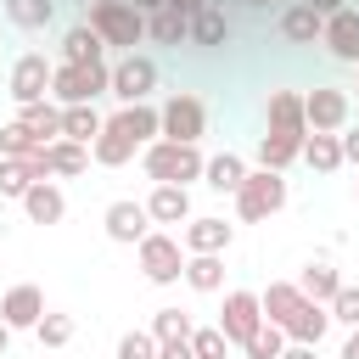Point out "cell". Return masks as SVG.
<instances>
[{
    "instance_id": "53",
    "label": "cell",
    "mask_w": 359,
    "mask_h": 359,
    "mask_svg": "<svg viewBox=\"0 0 359 359\" xmlns=\"http://www.w3.org/2000/svg\"><path fill=\"white\" fill-rule=\"evenodd\" d=\"M84 6H101V0H84Z\"/></svg>"
},
{
    "instance_id": "3",
    "label": "cell",
    "mask_w": 359,
    "mask_h": 359,
    "mask_svg": "<svg viewBox=\"0 0 359 359\" xmlns=\"http://www.w3.org/2000/svg\"><path fill=\"white\" fill-rule=\"evenodd\" d=\"M286 208V174H275V168H247V180H241V191H236V219L241 224H264V219H275Z\"/></svg>"
},
{
    "instance_id": "33",
    "label": "cell",
    "mask_w": 359,
    "mask_h": 359,
    "mask_svg": "<svg viewBox=\"0 0 359 359\" xmlns=\"http://www.w3.org/2000/svg\"><path fill=\"white\" fill-rule=\"evenodd\" d=\"M50 17H56V0H6V22H11V28H28V34H34V28H45Z\"/></svg>"
},
{
    "instance_id": "24",
    "label": "cell",
    "mask_w": 359,
    "mask_h": 359,
    "mask_svg": "<svg viewBox=\"0 0 359 359\" xmlns=\"http://www.w3.org/2000/svg\"><path fill=\"white\" fill-rule=\"evenodd\" d=\"M297 303H303V292H297L292 280H269V286L258 292V309H264L269 325H286V320L297 314Z\"/></svg>"
},
{
    "instance_id": "23",
    "label": "cell",
    "mask_w": 359,
    "mask_h": 359,
    "mask_svg": "<svg viewBox=\"0 0 359 359\" xmlns=\"http://www.w3.org/2000/svg\"><path fill=\"white\" fill-rule=\"evenodd\" d=\"M292 286H297V292H303V297H309V303H331V297H337V286H342V280H337V269H331V264H325V258H309V264H303V275H297V280H292Z\"/></svg>"
},
{
    "instance_id": "40",
    "label": "cell",
    "mask_w": 359,
    "mask_h": 359,
    "mask_svg": "<svg viewBox=\"0 0 359 359\" xmlns=\"http://www.w3.org/2000/svg\"><path fill=\"white\" fill-rule=\"evenodd\" d=\"M191 353H196V359H224L230 342H224L219 325H202V331H191Z\"/></svg>"
},
{
    "instance_id": "42",
    "label": "cell",
    "mask_w": 359,
    "mask_h": 359,
    "mask_svg": "<svg viewBox=\"0 0 359 359\" xmlns=\"http://www.w3.org/2000/svg\"><path fill=\"white\" fill-rule=\"evenodd\" d=\"M118 359H157V337H151V331H123Z\"/></svg>"
},
{
    "instance_id": "34",
    "label": "cell",
    "mask_w": 359,
    "mask_h": 359,
    "mask_svg": "<svg viewBox=\"0 0 359 359\" xmlns=\"http://www.w3.org/2000/svg\"><path fill=\"white\" fill-rule=\"evenodd\" d=\"M146 34H151L157 45H180V39H191V22H185L180 11H168V6H163V11H151V17H146Z\"/></svg>"
},
{
    "instance_id": "50",
    "label": "cell",
    "mask_w": 359,
    "mask_h": 359,
    "mask_svg": "<svg viewBox=\"0 0 359 359\" xmlns=\"http://www.w3.org/2000/svg\"><path fill=\"white\" fill-rule=\"evenodd\" d=\"M6 348H11V325L0 320V353H6Z\"/></svg>"
},
{
    "instance_id": "25",
    "label": "cell",
    "mask_w": 359,
    "mask_h": 359,
    "mask_svg": "<svg viewBox=\"0 0 359 359\" xmlns=\"http://www.w3.org/2000/svg\"><path fill=\"white\" fill-rule=\"evenodd\" d=\"M320 28H325V17H320V11H309L303 0L280 11V39H292V45H314V39H320Z\"/></svg>"
},
{
    "instance_id": "4",
    "label": "cell",
    "mask_w": 359,
    "mask_h": 359,
    "mask_svg": "<svg viewBox=\"0 0 359 359\" xmlns=\"http://www.w3.org/2000/svg\"><path fill=\"white\" fill-rule=\"evenodd\" d=\"M84 11H90V28L101 34V45H118L123 56L146 39V17L129 0H101V6H84Z\"/></svg>"
},
{
    "instance_id": "16",
    "label": "cell",
    "mask_w": 359,
    "mask_h": 359,
    "mask_svg": "<svg viewBox=\"0 0 359 359\" xmlns=\"http://www.w3.org/2000/svg\"><path fill=\"white\" fill-rule=\"evenodd\" d=\"M269 135H292V140H303L309 135V123H303V95L297 90H269Z\"/></svg>"
},
{
    "instance_id": "39",
    "label": "cell",
    "mask_w": 359,
    "mask_h": 359,
    "mask_svg": "<svg viewBox=\"0 0 359 359\" xmlns=\"http://www.w3.org/2000/svg\"><path fill=\"white\" fill-rule=\"evenodd\" d=\"M28 185H34V180H28V168H22V163H11V157H0V196H6V202H22V196H28Z\"/></svg>"
},
{
    "instance_id": "14",
    "label": "cell",
    "mask_w": 359,
    "mask_h": 359,
    "mask_svg": "<svg viewBox=\"0 0 359 359\" xmlns=\"http://www.w3.org/2000/svg\"><path fill=\"white\" fill-rule=\"evenodd\" d=\"M236 241V224H224V219H213V213H202V219H185V230H180V247H185V258L191 252H224Z\"/></svg>"
},
{
    "instance_id": "7",
    "label": "cell",
    "mask_w": 359,
    "mask_h": 359,
    "mask_svg": "<svg viewBox=\"0 0 359 359\" xmlns=\"http://www.w3.org/2000/svg\"><path fill=\"white\" fill-rule=\"evenodd\" d=\"M348 118H353L348 90H337V84H314V90L303 95V123H309V135H342Z\"/></svg>"
},
{
    "instance_id": "46",
    "label": "cell",
    "mask_w": 359,
    "mask_h": 359,
    "mask_svg": "<svg viewBox=\"0 0 359 359\" xmlns=\"http://www.w3.org/2000/svg\"><path fill=\"white\" fill-rule=\"evenodd\" d=\"M303 6H309V11H320V17H331V11H342L348 0H303Z\"/></svg>"
},
{
    "instance_id": "18",
    "label": "cell",
    "mask_w": 359,
    "mask_h": 359,
    "mask_svg": "<svg viewBox=\"0 0 359 359\" xmlns=\"http://www.w3.org/2000/svg\"><path fill=\"white\" fill-rule=\"evenodd\" d=\"M146 219H151V224H185V219H191V191H185V185H151Z\"/></svg>"
},
{
    "instance_id": "48",
    "label": "cell",
    "mask_w": 359,
    "mask_h": 359,
    "mask_svg": "<svg viewBox=\"0 0 359 359\" xmlns=\"http://www.w3.org/2000/svg\"><path fill=\"white\" fill-rule=\"evenodd\" d=\"M280 359H320V353H314V348H297V342H286V353H280Z\"/></svg>"
},
{
    "instance_id": "45",
    "label": "cell",
    "mask_w": 359,
    "mask_h": 359,
    "mask_svg": "<svg viewBox=\"0 0 359 359\" xmlns=\"http://www.w3.org/2000/svg\"><path fill=\"white\" fill-rule=\"evenodd\" d=\"M202 6H213V0H168V11H180V17H185V22H191V17H196V11H202Z\"/></svg>"
},
{
    "instance_id": "43",
    "label": "cell",
    "mask_w": 359,
    "mask_h": 359,
    "mask_svg": "<svg viewBox=\"0 0 359 359\" xmlns=\"http://www.w3.org/2000/svg\"><path fill=\"white\" fill-rule=\"evenodd\" d=\"M157 359H196L191 353V337L185 342H157Z\"/></svg>"
},
{
    "instance_id": "28",
    "label": "cell",
    "mask_w": 359,
    "mask_h": 359,
    "mask_svg": "<svg viewBox=\"0 0 359 359\" xmlns=\"http://www.w3.org/2000/svg\"><path fill=\"white\" fill-rule=\"evenodd\" d=\"M180 280H185L191 292H219V286H224V258H219V252H191Z\"/></svg>"
},
{
    "instance_id": "30",
    "label": "cell",
    "mask_w": 359,
    "mask_h": 359,
    "mask_svg": "<svg viewBox=\"0 0 359 359\" xmlns=\"http://www.w3.org/2000/svg\"><path fill=\"white\" fill-rule=\"evenodd\" d=\"M101 112L95 107H62V140H79V146H90L95 135H101Z\"/></svg>"
},
{
    "instance_id": "5",
    "label": "cell",
    "mask_w": 359,
    "mask_h": 359,
    "mask_svg": "<svg viewBox=\"0 0 359 359\" xmlns=\"http://www.w3.org/2000/svg\"><path fill=\"white\" fill-rule=\"evenodd\" d=\"M208 135V107L191 95V90H174L163 107H157V140H185L196 146Z\"/></svg>"
},
{
    "instance_id": "8",
    "label": "cell",
    "mask_w": 359,
    "mask_h": 359,
    "mask_svg": "<svg viewBox=\"0 0 359 359\" xmlns=\"http://www.w3.org/2000/svg\"><path fill=\"white\" fill-rule=\"evenodd\" d=\"M123 107H135V101H146L151 90H157V62L151 56H140V50H129V56H118L112 62V84H107Z\"/></svg>"
},
{
    "instance_id": "19",
    "label": "cell",
    "mask_w": 359,
    "mask_h": 359,
    "mask_svg": "<svg viewBox=\"0 0 359 359\" xmlns=\"http://www.w3.org/2000/svg\"><path fill=\"white\" fill-rule=\"evenodd\" d=\"M62 62H73V67L107 62V45H101V34H95L90 22H73V28L62 34Z\"/></svg>"
},
{
    "instance_id": "17",
    "label": "cell",
    "mask_w": 359,
    "mask_h": 359,
    "mask_svg": "<svg viewBox=\"0 0 359 359\" xmlns=\"http://www.w3.org/2000/svg\"><path fill=\"white\" fill-rule=\"evenodd\" d=\"M22 213H28V224H62V219H67V196H62V185H56V180L28 185Z\"/></svg>"
},
{
    "instance_id": "22",
    "label": "cell",
    "mask_w": 359,
    "mask_h": 359,
    "mask_svg": "<svg viewBox=\"0 0 359 359\" xmlns=\"http://www.w3.org/2000/svg\"><path fill=\"white\" fill-rule=\"evenodd\" d=\"M309 140V135H303ZM303 140H292V135H258V168H275V174H286L297 157H303Z\"/></svg>"
},
{
    "instance_id": "13",
    "label": "cell",
    "mask_w": 359,
    "mask_h": 359,
    "mask_svg": "<svg viewBox=\"0 0 359 359\" xmlns=\"http://www.w3.org/2000/svg\"><path fill=\"white\" fill-rule=\"evenodd\" d=\"M39 314H45V292H39L34 280H17V286L0 297V320H6L11 331H34Z\"/></svg>"
},
{
    "instance_id": "51",
    "label": "cell",
    "mask_w": 359,
    "mask_h": 359,
    "mask_svg": "<svg viewBox=\"0 0 359 359\" xmlns=\"http://www.w3.org/2000/svg\"><path fill=\"white\" fill-rule=\"evenodd\" d=\"M247 6H269V0H247Z\"/></svg>"
},
{
    "instance_id": "31",
    "label": "cell",
    "mask_w": 359,
    "mask_h": 359,
    "mask_svg": "<svg viewBox=\"0 0 359 359\" xmlns=\"http://www.w3.org/2000/svg\"><path fill=\"white\" fill-rule=\"evenodd\" d=\"M303 163H309L314 174H337V168H342V140H337V135H309V140H303Z\"/></svg>"
},
{
    "instance_id": "11",
    "label": "cell",
    "mask_w": 359,
    "mask_h": 359,
    "mask_svg": "<svg viewBox=\"0 0 359 359\" xmlns=\"http://www.w3.org/2000/svg\"><path fill=\"white\" fill-rule=\"evenodd\" d=\"M320 45H325L337 62L359 67V11H353V6L331 11V17H325V28H320Z\"/></svg>"
},
{
    "instance_id": "35",
    "label": "cell",
    "mask_w": 359,
    "mask_h": 359,
    "mask_svg": "<svg viewBox=\"0 0 359 359\" xmlns=\"http://www.w3.org/2000/svg\"><path fill=\"white\" fill-rule=\"evenodd\" d=\"M241 353H247V359H280V353H286V331L264 320V325H258V331L241 342Z\"/></svg>"
},
{
    "instance_id": "37",
    "label": "cell",
    "mask_w": 359,
    "mask_h": 359,
    "mask_svg": "<svg viewBox=\"0 0 359 359\" xmlns=\"http://www.w3.org/2000/svg\"><path fill=\"white\" fill-rule=\"evenodd\" d=\"M196 325H191V314H180V309H157L151 314V337L157 342H185Z\"/></svg>"
},
{
    "instance_id": "21",
    "label": "cell",
    "mask_w": 359,
    "mask_h": 359,
    "mask_svg": "<svg viewBox=\"0 0 359 359\" xmlns=\"http://www.w3.org/2000/svg\"><path fill=\"white\" fill-rule=\"evenodd\" d=\"M17 123L39 140V146H50V140H62V107L56 101H34V107H17Z\"/></svg>"
},
{
    "instance_id": "10",
    "label": "cell",
    "mask_w": 359,
    "mask_h": 359,
    "mask_svg": "<svg viewBox=\"0 0 359 359\" xmlns=\"http://www.w3.org/2000/svg\"><path fill=\"white\" fill-rule=\"evenodd\" d=\"M258 325H264L258 292H224V309H219V331H224V342H230V348H241Z\"/></svg>"
},
{
    "instance_id": "15",
    "label": "cell",
    "mask_w": 359,
    "mask_h": 359,
    "mask_svg": "<svg viewBox=\"0 0 359 359\" xmlns=\"http://www.w3.org/2000/svg\"><path fill=\"white\" fill-rule=\"evenodd\" d=\"M280 331H286V342H297V348H320V337L331 331V309L303 297V303H297V314H292Z\"/></svg>"
},
{
    "instance_id": "20",
    "label": "cell",
    "mask_w": 359,
    "mask_h": 359,
    "mask_svg": "<svg viewBox=\"0 0 359 359\" xmlns=\"http://www.w3.org/2000/svg\"><path fill=\"white\" fill-rule=\"evenodd\" d=\"M135 151H140V146H135L112 118H107V123H101V135L90 140V163H101V168H118V163H129Z\"/></svg>"
},
{
    "instance_id": "38",
    "label": "cell",
    "mask_w": 359,
    "mask_h": 359,
    "mask_svg": "<svg viewBox=\"0 0 359 359\" xmlns=\"http://www.w3.org/2000/svg\"><path fill=\"white\" fill-rule=\"evenodd\" d=\"M28 151H39V140H34V135H28V129H22L17 118H11V123L0 129V157H11V163H22Z\"/></svg>"
},
{
    "instance_id": "12",
    "label": "cell",
    "mask_w": 359,
    "mask_h": 359,
    "mask_svg": "<svg viewBox=\"0 0 359 359\" xmlns=\"http://www.w3.org/2000/svg\"><path fill=\"white\" fill-rule=\"evenodd\" d=\"M101 224H107V236L118 241V247H140L146 241V230H151V219H146V202H112L107 213H101Z\"/></svg>"
},
{
    "instance_id": "27",
    "label": "cell",
    "mask_w": 359,
    "mask_h": 359,
    "mask_svg": "<svg viewBox=\"0 0 359 359\" xmlns=\"http://www.w3.org/2000/svg\"><path fill=\"white\" fill-rule=\"evenodd\" d=\"M202 180H208L213 191L236 196V191H241V180H247V163H241L236 151H219V157H208V163H202Z\"/></svg>"
},
{
    "instance_id": "2",
    "label": "cell",
    "mask_w": 359,
    "mask_h": 359,
    "mask_svg": "<svg viewBox=\"0 0 359 359\" xmlns=\"http://www.w3.org/2000/svg\"><path fill=\"white\" fill-rule=\"evenodd\" d=\"M107 84H112V67L107 62H90V67L56 62L50 67V101L56 107H95V95H107Z\"/></svg>"
},
{
    "instance_id": "36",
    "label": "cell",
    "mask_w": 359,
    "mask_h": 359,
    "mask_svg": "<svg viewBox=\"0 0 359 359\" xmlns=\"http://www.w3.org/2000/svg\"><path fill=\"white\" fill-rule=\"evenodd\" d=\"M34 337H39V348H67V342H73V314L45 309V314H39V325H34Z\"/></svg>"
},
{
    "instance_id": "26",
    "label": "cell",
    "mask_w": 359,
    "mask_h": 359,
    "mask_svg": "<svg viewBox=\"0 0 359 359\" xmlns=\"http://www.w3.org/2000/svg\"><path fill=\"white\" fill-rule=\"evenodd\" d=\"M112 123H118L135 146H151V140H157V107H151V101H135V107L112 112Z\"/></svg>"
},
{
    "instance_id": "29",
    "label": "cell",
    "mask_w": 359,
    "mask_h": 359,
    "mask_svg": "<svg viewBox=\"0 0 359 359\" xmlns=\"http://www.w3.org/2000/svg\"><path fill=\"white\" fill-rule=\"evenodd\" d=\"M224 39H230V17H224V6L213 0V6H202V11L191 17V45H208V50H213V45H224Z\"/></svg>"
},
{
    "instance_id": "41",
    "label": "cell",
    "mask_w": 359,
    "mask_h": 359,
    "mask_svg": "<svg viewBox=\"0 0 359 359\" xmlns=\"http://www.w3.org/2000/svg\"><path fill=\"white\" fill-rule=\"evenodd\" d=\"M325 309H331V325H359V286H337Z\"/></svg>"
},
{
    "instance_id": "1",
    "label": "cell",
    "mask_w": 359,
    "mask_h": 359,
    "mask_svg": "<svg viewBox=\"0 0 359 359\" xmlns=\"http://www.w3.org/2000/svg\"><path fill=\"white\" fill-rule=\"evenodd\" d=\"M202 151L196 146H185V140H151V146H140V168H146V180L151 185H185L191 191V180H202Z\"/></svg>"
},
{
    "instance_id": "6",
    "label": "cell",
    "mask_w": 359,
    "mask_h": 359,
    "mask_svg": "<svg viewBox=\"0 0 359 359\" xmlns=\"http://www.w3.org/2000/svg\"><path fill=\"white\" fill-rule=\"evenodd\" d=\"M135 252H140V275H146L151 286H174V280L185 275V247H180V236H168V230H146V241H140Z\"/></svg>"
},
{
    "instance_id": "52",
    "label": "cell",
    "mask_w": 359,
    "mask_h": 359,
    "mask_svg": "<svg viewBox=\"0 0 359 359\" xmlns=\"http://www.w3.org/2000/svg\"><path fill=\"white\" fill-rule=\"evenodd\" d=\"M353 202H359V180H353Z\"/></svg>"
},
{
    "instance_id": "44",
    "label": "cell",
    "mask_w": 359,
    "mask_h": 359,
    "mask_svg": "<svg viewBox=\"0 0 359 359\" xmlns=\"http://www.w3.org/2000/svg\"><path fill=\"white\" fill-rule=\"evenodd\" d=\"M337 140H342V163L359 168V129H348V135H337Z\"/></svg>"
},
{
    "instance_id": "47",
    "label": "cell",
    "mask_w": 359,
    "mask_h": 359,
    "mask_svg": "<svg viewBox=\"0 0 359 359\" xmlns=\"http://www.w3.org/2000/svg\"><path fill=\"white\" fill-rule=\"evenodd\" d=\"M129 6H135V11H140V17H151V11H163V6H168V0H129Z\"/></svg>"
},
{
    "instance_id": "9",
    "label": "cell",
    "mask_w": 359,
    "mask_h": 359,
    "mask_svg": "<svg viewBox=\"0 0 359 359\" xmlns=\"http://www.w3.org/2000/svg\"><path fill=\"white\" fill-rule=\"evenodd\" d=\"M11 101L17 107H34V101H50V62L39 50H22L11 62Z\"/></svg>"
},
{
    "instance_id": "32",
    "label": "cell",
    "mask_w": 359,
    "mask_h": 359,
    "mask_svg": "<svg viewBox=\"0 0 359 359\" xmlns=\"http://www.w3.org/2000/svg\"><path fill=\"white\" fill-rule=\"evenodd\" d=\"M45 163H50V174H84V168H90V146H79V140H50V146H45Z\"/></svg>"
},
{
    "instance_id": "49",
    "label": "cell",
    "mask_w": 359,
    "mask_h": 359,
    "mask_svg": "<svg viewBox=\"0 0 359 359\" xmlns=\"http://www.w3.org/2000/svg\"><path fill=\"white\" fill-rule=\"evenodd\" d=\"M342 359H359V325L348 331V342H342Z\"/></svg>"
}]
</instances>
